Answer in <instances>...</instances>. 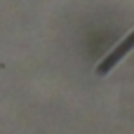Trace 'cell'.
<instances>
[{
  "mask_svg": "<svg viewBox=\"0 0 134 134\" xmlns=\"http://www.w3.org/2000/svg\"><path fill=\"white\" fill-rule=\"evenodd\" d=\"M132 49H134V28H132V33H127V35H125V38H122V40H120V42H118V45H115V47H113V49L101 59V64H99L97 71H99L101 75L108 73V71H111V68H113V66H115V64L127 54V52H132Z\"/></svg>",
  "mask_w": 134,
  "mask_h": 134,
  "instance_id": "1",
  "label": "cell"
}]
</instances>
